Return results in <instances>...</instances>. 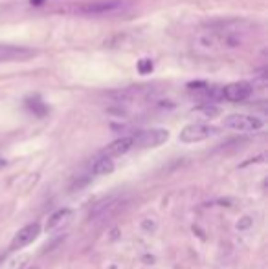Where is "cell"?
<instances>
[{
  "mask_svg": "<svg viewBox=\"0 0 268 269\" xmlns=\"http://www.w3.org/2000/svg\"><path fill=\"white\" fill-rule=\"evenodd\" d=\"M169 139V132L164 128H151V130L140 132L134 136V147L140 149H152V147H160Z\"/></svg>",
  "mask_w": 268,
  "mask_h": 269,
  "instance_id": "cell-5",
  "label": "cell"
},
{
  "mask_svg": "<svg viewBox=\"0 0 268 269\" xmlns=\"http://www.w3.org/2000/svg\"><path fill=\"white\" fill-rule=\"evenodd\" d=\"M110 269H118V268H116V266H110Z\"/></svg>",
  "mask_w": 268,
  "mask_h": 269,
  "instance_id": "cell-17",
  "label": "cell"
},
{
  "mask_svg": "<svg viewBox=\"0 0 268 269\" xmlns=\"http://www.w3.org/2000/svg\"><path fill=\"white\" fill-rule=\"evenodd\" d=\"M127 6V0H94L77 7V13L83 17H110L125 11Z\"/></svg>",
  "mask_w": 268,
  "mask_h": 269,
  "instance_id": "cell-2",
  "label": "cell"
},
{
  "mask_svg": "<svg viewBox=\"0 0 268 269\" xmlns=\"http://www.w3.org/2000/svg\"><path fill=\"white\" fill-rule=\"evenodd\" d=\"M41 233V227H39V223H28L26 227H22L15 234V238L11 242V247L13 249H18V247H24V245L31 244L33 240L39 236Z\"/></svg>",
  "mask_w": 268,
  "mask_h": 269,
  "instance_id": "cell-7",
  "label": "cell"
},
{
  "mask_svg": "<svg viewBox=\"0 0 268 269\" xmlns=\"http://www.w3.org/2000/svg\"><path fill=\"white\" fill-rule=\"evenodd\" d=\"M254 92V86L246 81H239V83H232L222 88V97L226 101H232V103H243L246 101L248 97L252 96Z\"/></svg>",
  "mask_w": 268,
  "mask_h": 269,
  "instance_id": "cell-6",
  "label": "cell"
},
{
  "mask_svg": "<svg viewBox=\"0 0 268 269\" xmlns=\"http://www.w3.org/2000/svg\"><path fill=\"white\" fill-rule=\"evenodd\" d=\"M118 236H120V231H118V229H114V231H112V234H110V238H112V240H116Z\"/></svg>",
  "mask_w": 268,
  "mask_h": 269,
  "instance_id": "cell-15",
  "label": "cell"
},
{
  "mask_svg": "<svg viewBox=\"0 0 268 269\" xmlns=\"http://www.w3.org/2000/svg\"><path fill=\"white\" fill-rule=\"evenodd\" d=\"M257 30V22L248 18H222L209 22L199 33L195 46L204 52H228L241 48L246 37Z\"/></svg>",
  "mask_w": 268,
  "mask_h": 269,
  "instance_id": "cell-1",
  "label": "cell"
},
{
  "mask_svg": "<svg viewBox=\"0 0 268 269\" xmlns=\"http://www.w3.org/2000/svg\"><path fill=\"white\" fill-rule=\"evenodd\" d=\"M133 149H134V136H123V138H118L116 141H112L105 149V156H109V158H112V156H123Z\"/></svg>",
  "mask_w": 268,
  "mask_h": 269,
  "instance_id": "cell-9",
  "label": "cell"
},
{
  "mask_svg": "<svg viewBox=\"0 0 268 269\" xmlns=\"http://www.w3.org/2000/svg\"><path fill=\"white\" fill-rule=\"evenodd\" d=\"M224 126L230 128V130H237V132H257L265 126V121L256 117V115L232 114L224 117Z\"/></svg>",
  "mask_w": 268,
  "mask_h": 269,
  "instance_id": "cell-3",
  "label": "cell"
},
{
  "mask_svg": "<svg viewBox=\"0 0 268 269\" xmlns=\"http://www.w3.org/2000/svg\"><path fill=\"white\" fill-rule=\"evenodd\" d=\"M70 215H72V211H70V209L55 211L54 215L48 218V221H46V229H55L59 223H63V220H65V218H68Z\"/></svg>",
  "mask_w": 268,
  "mask_h": 269,
  "instance_id": "cell-11",
  "label": "cell"
},
{
  "mask_svg": "<svg viewBox=\"0 0 268 269\" xmlns=\"http://www.w3.org/2000/svg\"><path fill=\"white\" fill-rule=\"evenodd\" d=\"M143 264H154V257L152 255H143Z\"/></svg>",
  "mask_w": 268,
  "mask_h": 269,
  "instance_id": "cell-14",
  "label": "cell"
},
{
  "mask_svg": "<svg viewBox=\"0 0 268 269\" xmlns=\"http://www.w3.org/2000/svg\"><path fill=\"white\" fill-rule=\"evenodd\" d=\"M252 225H254V220H252V216H241L237 220V231H248V229H252Z\"/></svg>",
  "mask_w": 268,
  "mask_h": 269,
  "instance_id": "cell-12",
  "label": "cell"
},
{
  "mask_svg": "<svg viewBox=\"0 0 268 269\" xmlns=\"http://www.w3.org/2000/svg\"><path fill=\"white\" fill-rule=\"evenodd\" d=\"M2 165H6V163H4V161H2V160H0V167H2Z\"/></svg>",
  "mask_w": 268,
  "mask_h": 269,
  "instance_id": "cell-16",
  "label": "cell"
},
{
  "mask_svg": "<svg viewBox=\"0 0 268 269\" xmlns=\"http://www.w3.org/2000/svg\"><path fill=\"white\" fill-rule=\"evenodd\" d=\"M114 172V161L109 156H103V158H98L94 165H92V174L96 176H105V174H112Z\"/></svg>",
  "mask_w": 268,
  "mask_h": 269,
  "instance_id": "cell-10",
  "label": "cell"
},
{
  "mask_svg": "<svg viewBox=\"0 0 268 269\" xmlns=\"http://www.w3.org/2000/svg\"><path fill=\"white\" fill-rule=\"evenodd\" d=\"M35 52L24 46H0V60H26L33 57Z\"/></svg>",
  "mask_w": 268,
  "mask_h": 269,
  "instance_id": "cell-8",
  "label": "cell"
},
{
  "mask_svg": "<svg viewBox=\"0 0 268 269\" xmlns=\"http://www.w3.org/2000/svg\"><path fill=\"white\" fill-rule=\"evenodd\" d=\"M217 134V128L206 125V123H191V125H186L180 130V141L182 143H197V141H202V139H207L209 136Z\"/></svg>",
  "mask_w": 268,
  "mask_h": 269,
  "instance_id": "cell-4",
  "label": "cell"
},
{
  "mask_svg": "<svg viewBox=\"0 0 268 269\" xmlns=\"http://www.w3.org/2000/svg\"><path fill=\"white\" fill-rule=\"evenodd\" d=\"M140 227L143 229L145 233H152V231L156 229V223H154V221H152V220H143V221H141V225H140Z\"/></svg>",
  "mask_w": 268,
  "mask_h": 269,
  "instance_id": "cell-13",
  "label": "cell"
},
{
  "mask_svg": "<svg viewBox=\"0 0 268 269\" xmlns=\"http://www.w3.org/2000/svg\"><path fill=\"white\" fill-rule=\"evenodd\" d=\"M30 269H39V268H30Z\"/></svg>",
  "mask_w": 268,
  "mask_h": 269,
  "instance_id": "cell-18",
  "label": "cell"
}]
</instances>
